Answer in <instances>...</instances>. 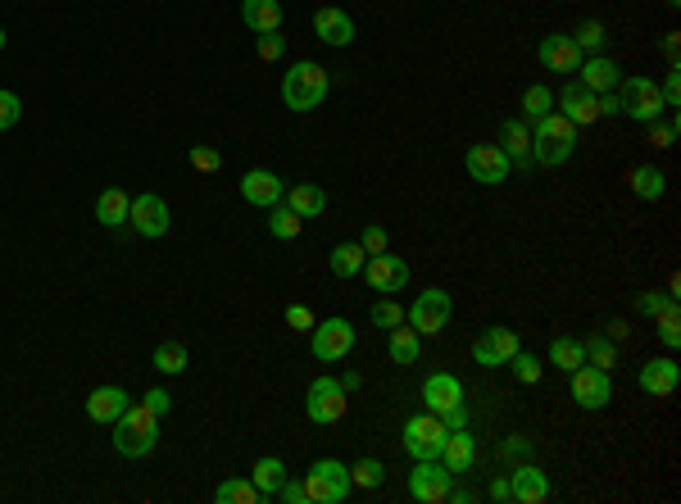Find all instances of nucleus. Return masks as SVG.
<instances>
[{"label": "nucleus", "instance_id": "nucleus-1", "mask_svg": "<svg viewBox=\"0 0 681 504\" xmlns=\"http://www.w3.org/2000/svg\"><path fill=\"white\" fill-rule=\"evenodd\" d=\"M577 150V123L563 119V114H545V119H536V132H532V159L545 168H559L568 164Z\"/></svg>", "mask_w": 681, "mask_h": 504}, {"label": "nucleus", "instance_id": "nucleus-2", "mask_svg": "<svg viewBox=\"0 0 681 504\" xmlns=\"http://www.w3.org/2000/svg\"><path fill=\"white\" fill-rule=\"evenodd\" d=\"M159 445V414H150L146 405H128L123 418L114 423V450L123 459H146Z\"/></svg>", "mask_w": 681, "mask_h": 504}, {"label": "nucleus", "instance_id": "nucleus-3", "mask_svg": "<svg viewBox=\"0 0 681 504\" xmlns=\"http://www.w3.org/2000/svg\"><path fill=\"white\" fill-rule=\"evenodd\" d=\"M282 100H287V109H296V114L318 109L327 100V69H318L314 60L291 64V73L282 78Z\"/></svg>", "mask_w": 681, "mask_h": 504}, {"label": "nucleus", "instance_id": "nucleus-4", "mask_svg": "<svg viewBox=\"0 0 681 504\" xmlns=\"http://www.w3.org/2000/svg\"><path fill=\"white\" fill-rule=\"evenodd\" d=\"M305 495L309 504H341L350 495V468L341 459H318L305 473Z\"/></svg>", "mask_w": 681, "mask_h": 504}, {"label": "nucleus", "instance_id": "nucleus-5", "mask_svg": "<svg viewBox=\"0 0 681 504\" xmlns=\"http://www.w3.org/2000/svg\"><path fill=\"white\" fill-rule=\"evenodd\" d=\"M346 386H341V377H318L314 386H309V396H305V414L314 418L318 427H332L346 418Z\"/></svg>", "mask_w": 681, "mask_h": 504}, {"label": "nucleus", "instance_id": "nucleus-6", "mask_svg": "<svg viewBox=\"0 0 681 504\" xmlns=\"http://www.w3.org/2000/svg\"><path fill=\"white\" fill-rule=\"evenodd\" d=\"M450 486H454V473L441 459H418V468L409 473V495L418 504H445L450 500Z\"/></svg>", "mask_w": 681, "mask_h": 504}, {"label": "nucleus", "instance_id": "nucleus-7", "mask_svg": "<svg viewBox=\"0 0 681 504\" xmlns=\"http://www.w3.org/2000/svg\"><path fill=\"white\" fill-rule=\"evenodd\" d=\"M622 114L627 119H636V123H654V119H663V91L654 87L650 78H627L622 82Z\"/></svg>", "mask_w": 681, "mask_h": 504}, {"label": "nucleus", "instance_id": "nucleus-8", "mask_svg": "<svg viewBox=\"0 0 681 504\" xmlns=\"http://www.w3.org/2000/svg\"><path fill=\"white\" fill-rule=\"evenodd\" d=\"M450 314H454V300H450V291H423V296L409 305V327H414L418 336H436L445 323H450Z\"/></svg>", "mask_w": 681, "mask_h": 504}, {"label": "nucleus", "instance_id": "nucleus-9", "mask_svg": "<svg viewBox=\"0 0 681 504\" xmlns=\"http://www.w3.org/2000/svg\"><path fill=\"white\" fill-rule=\"evenodd\" d=\"M405 450L414 459H441V445H445V423L441 418L427 409V414H418V418H409L405 423Z\"/></svg>", "mask_w": 681, "mask_h": 504}, {"label": "nucleus", "instance_id": "nucleus-10", "mask_svg": "<svg viewBox=\"0 0 681 504\" xmlns=\"http://www.w3.org/2000/svg\"><path fill=\"white\" fill-rule=\"evenodd\" d=\"M573 400L582 409H604L613 400V377H609V368H595V364H582V368H573Z\"/></svg>", "mask_w": 681, "mask_h": 504}, {"label": "nucleus", "instance_id": "nucleus-11", "mask_svg": "<svg viewBox=\"0 0 681 504\" xmlns=\"http://www.w3.org/2000/svg\"><path fill=\"white\" fill-rule=\"evenodd\" d=\"M355 350V327L346 318H327V323H314V359L323 364H336Z\"/></svg>", "mask_w": 681, "mask_h": 504}, {"label": "nucleus", "instance_id": "nucleus-12", "mask_svg": "<svg viewBox=\"0 0 681 504\" xmlns=\"http://www.w3.org/2000/svg\"><path fill=\"white\" fill-rule=\"evenodd\" d=\"M523 350V341H518V332H509V327H486L482 336H477L473 346V359L482 368H504L509 359Z\"/></svg>", "mask_w": 681, "mask_h": 504}, {"label": "nucleus", "instance_id": "nucleus-13", "mask_svg": "<svg viewBox=\"0 0 681 504\" xmlns=\"http://www.w3.org/2000/svg\"><path fill=\"white\" fill-rule=\"evenodd\" d=\"M464 164H468V178L482 182V187H500L509 178V155L500 146H473Z\"/></svg>", "mask_w": 681, "mask_h": 504}, {"label": "nucleus", "instance_id": "nucleus-14", "mask_svg": "<svg viewBox=\"0 0 681 504\" xmlns=\"http://www.w3.org/2000/svg\"><path fill=\"white\" fill-rule=\"evenodd\" d=\"M364 277H368V287L373 291H382V296H391V291H405V282H409V264L400 255H373L364 264Z\"/></svg>", "mask_w": 681, "mask_h": 504}, {"label": "nucleus", "instance_id": "nucleus-15", "mask_svg": "<svg viewBox=\"0 0 681 504\" xmlns=\"http://www.w3.org/2000/svg\"><path fill=\"white\" fill-rule=\"evenodd\" d=\"M536 55H541V64L545 69H554V73H577L582 69V46H577L573 37H563V32L545 37L541 46H536Z\"/></svg>", "mask_w": 681, "mask_h": 504}, {"label": "nucleus", "instance_id": "nucleus-16", "mask_svg": "<svg viewBox=\"0 0 681 504\" xmlns=\"http://www.w3.org/2000/svg\"><path fill=\"white\" fill-rule=\"evenodd\" d=\"M128 405H132V400H128V391H123V386H96V391L87 396V418H91V423H100V427H114Z\"/></svg>", "mask_w": 681, "mask_h": 504}, {"label": "nucleus", "instance_id": "nucleus-17", "mask_svg": "<svg viewBox=\"0 0 681 504\" xmlns=\"http://www.w3.org/2000/svg\"><path fill=\"white\" fill-rule=\"evenodd\" d=\"M128 223L141 232V237H150V241L164 237V232H168V205L159 196H137V200H132V209H128Z\"/></svg>", "mask_w": 681, "mask_h": 504}, {"label": "nucleus", "instance_id": "nucleus-18", "mask_svg": "<svg viewBox=\"0 0 681 504\" xmlns=\"http://www.w3.org/2000/svg\"><path fill=\"white\" fill-rule=\"evenodd\" d=\"M241 196H246L250 205H259V209H273L277 200L287 196V187H282V178L268 173V168H250L246 178H241Z\"/></svg>", "mask_w": 681, "mask_h": 504}, {"label": "nucleus", "instance_id": "nucleus-19", "mask_svg": "<svg viewBox=\"0 0 681 504\" xmlns=\"http://www.w3.org/2000/svg\"><path fill=\"white\" fill-rule=\"evenodd\" d=\"M559 105H563V119L582 123V128L600 119V96H595L591 87H582V82H568V87L559 91Z\"/></svg>", "mask_w": 681, "mask_h": 504}, {"label": "nucleus", "instance_id": "nucleus-20", "mask_svg": "<svg viewBox=\"0 0 681 504\" xmlns=\"http://www.w3.org/2000/svg\"><path fill=\"white\" fill-rule=\"evenodd\" d=\"M477 459V441H473V427H459V432H445V445H441V464L450 468L454 477L468 473Z\"/></svg>", "mask_w": 681, "mask_h": 504}, {"label": "nucleus", "instance_id": "nucleus-21", "mask_svg": "<svg viewBox=\"0 0 681 504\" xmlns=\"http://www.w3.org/2000/svg\"><path fill=\"white\" fill-rule=\"evenodd\" d=\"M500 150L509 155V168H532V132H527L523 119H504L500 128Z\"/></svg>", "mask_w": 681, "mask_h": 504}, {"label": "nucleus", "instance_id": "nucleus-22", "mask_svg": "<svg viewBox=\"0 0 681 504\" xmlns=\"http://www.w3.org/2000/svg\"><path fill=\"white\" fill-rule=\"evenodd\" d=\"M545 495H550V477H545L541 468H536V464L514 468V477H509V500H518V504H541Z\"/></svg>", "mask_w": 681, "mask_h": 504}, {"label": "nucleus", "instance_id": "nucleus-23", "mask_svg": "<svg viewBox=\"0 0 681 504\" xmlns=\"http://www.w3.org/2000/svg\"><path fill=\"white\" fill-rule=\"evenodd\" d=\"M314 32H318V41H327V46H350V41H355V19H350L346 10L323 5V10L314 14Z\"/></svg>", "mask_w": 681, "mask_h": 504}, {"label": "nucleus", "instance_id": "nucleus-24", "mask_svg": "<svg viewBox=\"0 0 681 504\" xmlns=\"http://www.w3.org/2000/svg\"><path fill=\"white\" fill-rule=\"evenodd\" d=\"M464 400V386H459V377L450 373H432L423 382V405L432 409V414H445V409H454Z\"/></svg>", "mask_w": 681, "mask_h": 504}, {"label": "nucleus", "instance_id": "nucleus-25", "mask_svg": "<svg viewBox=\"0 0 681 504\" xmlns=\"http://www.w3.org/2000/svg\"><path fill=\"white\" fill-rule=\"evenodd\" d=\"M677 382H681V373H677V364H672V359H654V364L641 368V391H645V396H654V400L672 396V391H677Z\"/></svg>", "mask_w": 681, "mask_h": 504}, {"label": "nucleus", "instance_id": "nucleus-26", "mask_svg": "<svg viewBox=\"0 0 681 504\" xmlns=\"http://www.w3.org/2000/svg\"><path fill=\"white\" fill-rule=\"evenodd\" d=\"M241 19L250 32H277L282 28V5L277 0H241Z\"/></svg>", "mask_w": 681, "mask_h": 504}, {"label": "nucleus", "instance_id": "nucleus-27", "mask_svg": "<svg viewBox=\"0 0 681 504\" xmlns=\"http://www.w3.org/2000/svg\"><path fill=\"white\" fill-rule=\"evenodd\" d=\"M128 209H132L128 191L109 187V191H100V200H96V223H105V228H123V223H128Z\"/></svg>", "mask_w": 681, "mask_h": 504}, {"label": "nucleus", "instance_id": "nucleus-28", "mask_svg": "<svg viewBox=\"0 0 681 504\" xmlns=\"http://www.w3.org/2000/svg\"><path fill=\"white\" fill-rule=\"evenodd\" d=\"M618 64L613 60H604V55H595V60H586L582 64V87H591L595 96H600V91H618Z\"/></svg>", "mask_w": 681, "mask_h": 504}, {"label": "nucleus", "instance_id": "nucleus-29", "mask_svg": "<svg viewBox=\"0 0 681 504\" xmlns=\"http://www.w3.org/2000/svg\"><path fill=\"white\" fill-rule=\"evenodd\" d=\"M550 364L559 368V373H573V368H582V364H586L582 341H573V336H554V341H550Z\"/></svg>", "mask_w": 681, "mask_h": 504}, {"label": "nucleus", "instance_id": "nucleus-30", "mask_svg": "<svg viewBox=\"0 0 681 504\" xmlns=\"http://www.w3.org/2000/svg\"><path fill=\"white\" fill-rule=\"evenodd\" d=\"M287 205L296 209L300 218H318V214L327 209V196H323V187H314V182H300V187H291Z\"/></svg>", "mask_w": 681, "mask_h": 504}, {"label": "nucleus", "instance_id": "nucleus-31", "mask_svg": "<svg viewBox=\"0 0 681 504\" xmlns=\"http://www.w3.org/2000/svg\"><path fill=\"white\" fill-rule=\"evenodd\" d=\"M250 482L259 486V495H264V500H273L277 486L287 482V464H282V459H273V455L259 459V464H255V477H250Z\"/></svg>", "mask_w": 681, "mask_h": 504}, {"label": "nucleus", "instance_id": "nucleus-32", "mask_svg": "<svg viewBox=\"0 0 681 504\" xmlns=\"http://www.w3.org/2000/svg\"><path fill=\"white\" fill-rule=\"evenodd\" d=\"M214 500L218 504H259L264 495H259V486L246 482V477H227V482H218Z\"/></svg>", "mask_w": 681, "mask_h": 504}, {"label": "nucleus", "instance_id": "nucleus-33", "mask_svg": "<svg viewBox=\"0 0 681 504\" xmlns=\"http://www.w3.org/2000/svg\"><path fill=\"white\" fill-rule=\"evenodd\" d=\"M327 264H332L336 277H355V273H364V246H359V241H346V246H336L332 255H327Z\"/></svg>", "mask_w": 681, "mask_h": 504}, {"label": "nucleus", "instance_id": "nucleus-34", "mask_svg": "<svg viewBox=\"0 0 681 504\" xmlns=\"http://www.w3.org/2000/svg\"><path fill=\"white\" fill-rule=\"evenodd\" d=\"M632 191L641 200H659L663 191H668V178H663L654 164H641V168H632Z\"/></svg>", "mask_w": 681, "mask_h": 504}, {"label": "nucleus", "instance_id": "nucleus-35", "mask_svg": "<svg viewBox=\"0 0 681 504\" xmlns=\"http://www.w3.org/2000/svg\"><path fill=\"white\" fill-rule=\"evenodd\" d=\"M386 350H391L395 364H414V359H418V332H414V327H405V323L391 327V346H386Z\"/></svg>", "mask_w": 681, "mask_h": 504}, {"label": "nucleus", "instance_id": "nucleus-36", "mask_svg": "<svg viewBox=\"0 0 681 504\" xmlns=\"http://www.w3.org/2000/svg\"><path fill=\"white\" fill-rule=\"evenodd\" d=\"M268 232H273V237H282V241L300 237V214L291 205H282V200H277L273 214H268Z\"/></svg>", "mask_w": 681, "mask_h": 504}, {"label": "nucleus", "instance_id": "nucleus-37", "mask_svg": "<svg viewBox=\"0 0 681 504\" xmlns=\"http://www.w3.org/2000/svg\"><path fill=\"white\" fill-rule=\"evenodd\" d=\"M150 364H155L159 373H182L191 359H187V346H178V341H164V346H155V359H150Z\"/></svg>", "mask_w": 681, "mask_h": 504}, {"label": "nucleus", "instance_id": "nucleus-38", "mask_svg": "<svg viewBox=\"0 0 681 504\" xmlns=\"http://www.w3.org/2000/svg\"><path fill=\"white\" fill-rule=\"evenodd\" d=\"M550 109H554V91L550 87H541V82H536V87L523 91V119H545Z\"/></svg>", "mask_w": 681, "mask_h": 504}, {"label": "nucleus", "instance_id": "nucleus-39", "mask_svg": "<svg viewBox=\"0 0 681 504\" xmlns=\"http://www.w3.org/2000/svg\"><path fill=\"white\" fill-rule=\"evenodd\" d=\"M382 482H386L382 459H359V464L350 468V486H364V491H377Z\"/></svg>", "mask_w": 681, "mask_h": 504}, {"label": "nucleus", "instance_id": "nucleus-40", "mask_svg": "<svg viewBox=\"0 0 681 504\" xmlns=\"http://www.w3.org/2000/svg\"><path fill=\"white\" fill-rule=\"evenodd\" d=\"M504 368H514V377H518V382H527V386H532V382H541V359H536V355H527V350H518V355L509 359V364H504Z\"/></svg>", "mask_w": 681, "mask_h": 504}, {"label": "nucleus", "instance_id": "nucleus-41", "mask_svg": "<svg viewBox=\"0 0 681 504\" xmlns=\"http://www.w3.org/2000/svg\"><path fill=\"white\" fill-rule=\"evenodd\" d=\"M654 318H659V336H663V346L677 350V346H681V318H677V305L663 309V314H654Z\"/></svg>", "mask_w": 681, "mask_h": 504}, {"label": "nucleus", "instance_id": "nucleus-42", "mask_svg": "<svg viewBox=\"0 0 681 504\" xmlns=\"http://www.w3.org/2000/svg\"><path fill=\"white\" fill-rule=\"evenodd\" d=\"M255 50H259V60H264V64H273V60H282V55H287V41L277 37V32H259Z\"/></svg>", "mask_w": 681, "mask_h": 504}, {"label": "nucleus", "instance_id": "nucleus-43", "mask_svg": "<svg viewBox=\"0 0 681 504\" xmlns=\"http://www.w3.org/2000/svg\"><path fill=\"white\" fill-rule=\"evenodd\" d=\"M23 119V100L14 91H0V132H10Z\"/></svg>", "mask_w": 681, "mask_h": 504}, {"label": "nucleus", "instance_id": "nucleus-44", "mask_svg": "<svg viewBox=\"0 0 681 504\" xmlns=\"http://www.w3.org/2000/svg\"><path fill=\"white\" fill-rule=\"evenodd\" d=\"M586 364H595V368H613V346L604 341V336H595V341H586Z\"/></svg>", "mask_w": 681, "mask_h": 504}, {"label": "nucleus", "instance_id": "nucleus-45", "mask_svg": "<svg viewBox=\"0 0 681 504\" xmlns=\"http://www.w3.org/2000/svg\"><path fill=\"white\" fill-rule=\"evenodd\" d=\"M191 164H196L200 173H218V168H223V155H218L214 146H191Z\"/></svg>", "mask_w": 681, "mask_h": 504}, {"label": "nucleus", "instance_id": "nucleus-46", "mask_svg": "<svg viewBox=\"0 0 681 504\" xmlns=\"http://www.w3.org/2000/svg\"><path fill=\"white\" fill-rule=\"evenodd\" d=\"M373 323L377 327H400V323H405V314H400V305H395V300H377V305H373Z\"/></svg>", "mask_w": 681, "mask_h": 504}, {"label": "nucleus", "instance_id": "nucleus-47", "mask_svg": "<svg viewBox=\"0 0 681 504\" xmlns=\"http://www.w3.org/2000/svg\"><path fill=\"white\" fill-rule=\"evenodd\" d=\"M577 46H582V50H600L604 46V28H600V23H595V19H586L582 23V28H577Z\"/></svg>", "mask_w": 681, "mask_h": 504}, {"label": "nucleus", "instance_id": "nucleus-48", "mask_svg": "<svg viewBox=\"0 0 681 504\" xmlns=\"http://www.w3.org/2000/svg\"><path fill=\"white\" fill-rule=\"evenodd\" d=\"M672 305H677V291H650V296H641V314H663Z\"/></svg>", "mask_w": 681, "mask_h": 504}, {"label": "nucleus", "instance_id": "nucleus-49", "mask_svg": "<svg viewBox=\"0 0 681 504\" xmlns=\"http://www.w3.org/2000/svg\"><path fill=\"white\" fill-rule=\"evenodd\" d=\"M386 241H391V237H386V228H382V223H373V228H364V241H359V246H364V255H382Z\"/></svg>", "mask_w": 681, "mask_h": 504}, {"label": "nucleus", "instance_id": "nucleus-50", "mask_svg": "<svg viewBox=\"0 0 681 504\" xmlns=\"http://www.w3.org/2000/svg\"><path fill=\"white\" fill-rule=\"evenodd\" d=\"M672 141H677V123H659V119H654V123H650V146L668 150Z\"/></svg>", "mask_w": 681, "mask_h": 504}, {"label": "nucleus", "instance_id": "nucleus-51", "mask_svg": "<svg viewBox=\"0 0 681 504\" xmlns=\"http://www.w3.org/2000/svg\"><path fill=\"white\" fill-rule=\"evenodd\" d=\"M277 500H282V504H309L305 482H291V477H287V482L277 486Z\"/></svg>", "mask_w": 681, "mask_h": 504}, {"label": "nucleus", "instance_id": "nucleus-52", "mask_svg": "<svg viewBox=\"0 0 681 504\" xmlns=\"http://www.w3.org/2000/svg\"><path fill=\"white\" fill-rule=\"evenodd\" d=\"M146 409H150V414H159V418H164L168 409H173V396H168L164 386H155V391H146Z\"/></svg>", "mask_w": 681, "mask_h": 504}, {"label": "nucleus", "instance_id": "nucleus-53", "mask_svg": "<svg viewBox=\"0 0 681 504\" xmlns=\"http://www.w3.org/2000/svg\"><path fill=\"white\" fill-rule=\"evenodd\" d=\"M445 423V432H459V427H468V409H464V400H459V405L454 409H445V414H436Z\"/></svg>", "mask_w": 681, "mask_h": 504}, {"label": "nucleus", "instance_id": "nucleus-54", "mask_svg": "<svg viewBox=\"0 0 681 504\" xmlns=\"http://www.w3.org/2000/svg\"><path fill=\"white\" fill-rule=\"evenodd\" d=\"M287 323L296 327V332H314V314H309L305 305H291L287 309Z\"/></svg>", "mask_w": 681, "mask_h": 504}, {"label": "nucleus", "instance_id": "nucleus-55", "mask_svg": "<svg viewBox=\"0 0 681 504\" xmlns=\"http://www.w3.org/2000/svg\"><path fill=\"white\" fill-rule=\"evenodd\" d=\"M618 114H622L618 91H600V119H618Z\"/></svg>", "mask_w": 681, "mask_h": 504}, {"label": "nucleus", "instance_id": "nucleus-56", "mask_svg": "<svg viewBox=\"0 0 681 504\" xmlns=\"http://www.w3.org/2000/svg\"><path fill=\"white\" fill-rule=\"evenodd\" d=\"M663 105H677V100H681V78H677V69H672L668 73V82H663Z\"/></svg>", "mask_w": 681, "mask_h": 504}, {"label": "nucleus", "instance_id": "nucleus-57", "mask_svg": "<svg viewBox=\"0 0 681 504\" xmlns=\"http://www.w3.org/2000/svg\"><path fill=\"white\" fill-rule=\"evenodd\" d=\"M532 450V441H523V436H514V441H504V455H527Z\"/></svg>", "mask_w": 681, "mask_h": 504}, {"label": "nucleus", "instance_id": "nucleus-58", "mask_svg": "<svg viewBox=\"0 0 681 504\" xmlns=\"http://www.w3.org/2000/svg\"><path fill=\"white\" fill-rule=\"evenodd\" d=\"M491 500H509V477H500V482L491 486Z\"/></svg>", "mask_w": 681, "mask_h": 504}, {"label": "nucleus", "instance_id": "nucleus-59", "mask_svg": "<svg viewBox=\"0 0 681 504\" xmlns=\"http://www.w3.org/2000/svg\"><path fill=\"white\" fill-rule=\"evenodd\" d=\"M341 386H346V396H350V391H359V373H346V377H341Z\"/></svg>", "mask_w": 681, "mask_h": 504}, {"label": "nucleus", "instance_id": "nucleus-60", "mask_svg": "<svg viewBox=\"0 0 681 504\" xmlns=\"http://www.w3.org/2000/svg\"><path fill=\"white\" fill-rule=\"evenodd\" d=\"M0 50H5V28H0Z\"/></svg>", "mask_w": 681, "mask_h": 504}, {"label": "nucleus", "instance_id": "nucleus-61", "mask_svg": "<svg viewBox=\"0 0 681 504\" xmlns=\"http://www.w3.org/2000/svg\"><path fill=\"white\" fill-rule=\"evenodd\" d=\"M668 5H681V0H668Z\"/></svg>", "mask_w": 681, "mask_h": 504}]
</instances>
